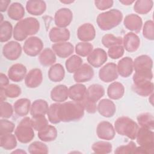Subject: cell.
I'll use <instances>...</instances> for the list:
<instances>
[{
  "mask_svg": "<svg viewBox=\"0 0 154 154\" xmlns=\"http://www.w3.org/2000/svg\"><path fill=\"white\" fill-rule=\"evenodd\" d=\"M84 108L81 102L69 101L52 103L47 112L48 120L52 124L75 122L84 115Z\"/></svg>",
  "mask_w": 154,
  "mask_h": 154,
  "instance_id": "1",
  "label": "cell"
},
{
  "mask_svg": "<svg viewBox=\"0 0 154 154\" xmlns=\"http://www.w3.org/2000/svg\"><path fill=\"white\" fill-rule=\"evenodd\" d=\"M40 29L38 20L32 17H28L19 20L13 29V37L18 42H22L29 35L37 34Z\"/></svg>",
  "mask_w": 154,
  "mask_h": 154,
  "instance_id": "2",
  "label": "cell"
},
{
  "mask_svg": "<svg viewBox=\"0 0 154 154\" xmlns=\"http://www.w3.org/2000/svg\"><path fill=\"white\" fill-rule=\"evenodd\" d=\"M123 19V14L118 9H111L100 13L96 22L101 30L108 31L118 26Z\"/></svg>",
  "mask_w": 154,
  "mask_h": 154,
  "instance_id": "3",
  "label": "cell"
},
{
  "mask_svg": "<svg viewBox=\"0 0 154 154\" xmlns=\"http://www.w3.org/2000/svg\"><path fill=\"white\" fill-rule=\"evenodd\" d=\"M114 129L120 135L125 136L131 140H135L139 129L138 125L132 119L122 116L114 122Z\"/></svg>",
  "mask_w": 154,
  "mask_h": 154,
  "instance_id": "4",
  "label": "cell"
},
{
  "mask_svg": "<svg viewBox=\"0 0 154 154\" xmlns=\"http://www.w3.org/2000/svg\"><path fill=\"white\" fill-rule=\"evenodd\" d=\"M34 129L31 125V118L25 117L21 120L14 131L17 140L21 143H28L34 138Z\"/></svg>",
  "mask_w": 154,
  "mask_h": 154,
  "instance_id": "5",
  "label": "cell"
},
{
  "mask_svg": "<svg viewBox=\"0 0 154 154\" xmlns=\"http://www.w3.org/2000/svg\"><path fill=\"white\" fill-rule=\"evenodd\" d=\"M43 43L38 37L31 36L24 42L23 50L25 54L30 57H35L43 51Z\"/></svg>",
  "mask_w": 154,
  "mask_h": 154,
  "instance_id": "6",
  "label": "cell"
},
{
  "mask_svg": "<svg viewBox=\"0 0 154 154\" xmlns=\"http://www.w3.org/2000/svg\"><path fill=\"white\" fill-rule=\"evenodd\" d=\"M117 64L108 63L102 67L99 71V78L104 82H111L118 78Z\"/></svg>",
  "mask_w": 154,
  "mask_h": 154,
  "instance_id": "7",
  "label": "cell"
},
{
  "mask_svg": "<svg viewBox=\"0 0 154 154\" xmlns=\"http://www.w3.org/2000/svg\"><path fill=\"white\" fill-rule=\"evenodd\" d=\"M73 20V13L67 8L58 10L54 15V22L57 27L66 28Z\"/></svg>",
  "mask_w": 154,
  "mask_h": 154,
  "instance_id": "8",
  "label": "cell"
},
{
  "mask_svg": "<svg viewBox=\"0 0 154 154\" xmlns=\"http://www.w3.org/2000/svg\"><path fill=\"white\" fill-rule=\"evenodd\" d=\"M21 54L22 47L17 42L10 41L3 46L2 54L7 60L11 61L16 60L20 57Z\"/></svg>",
  "mask_w": 154,
  "mask_h": 154,
  "instance_id": "9",
  "label": "cell"
},
{
  "mask_svg": "<svg viewBox=\"0 0 154 154\" xmlns=\"http://www.w3.org/2000/svg\"><path fill=\"white\" fill-rule=\"evenodd\" d=\"M107 60V53L105 50L100 48L93 49L87 57V61L88 64L91 66L96 68L102 66L106 63Z\"/></svg>",
  "mask_w": 154,
  "mask_h": 154,
  "instance_id": "10",
  "label": "cell"
},
{
  "mask_svg": "<svg viewBox=\"0 0 154 154\" xmlns=\"http://www.w3.org/2000/svg\"><path fill=\"white\" fill-rule=\"evenodd\" d=\"M96 134L99 138L109 141L114 138L116 135V131L110 122L102 121L97 126Z\"/></svg>",
  "mask_w": 154,
  "mask_h": 154,
  "instance_id": "11",
  "label": "cell"
},
{
  "mask_svg": "<svg viewBox=\"0 0 154 154\" xmlns=\"http://www.w3.org/2000/svg\"><path fill=\"white\" fill-rule=\"evenodd\" d=\"M94 76V70L90 64H83L74 73L73 79L77 83H82L90 81Z\"/></svg>",
  "mask_w": 154,
  "mask_h": 154,
  "instance_id": "12",
  "label": "cell"
},
{
  "mask_svg": "<svg viewBox=\"0 0 154 154\" xmlns=\"http://www.w3.org/2000/svg\"><path fill=\"white\" fill-rule=\"evenodd\" d=\"M77 37L79 40L83 42L92 41L96 37V30L94 26L90 23L81 25L78 28Z\"/></svg>",
  "mask_w": 154,
  "mask_h": 154,
  "instance_id": "13",
  "label": "cell"
},
{
  "mask_svg": "<svg viewBox=\"0 0 154 154\" xmlns=\"http://www.w3.org/2000/svg\"><path fill=\"white\" fill-rule=\"evenodd\" d=\"M43 81V75L41 70L38 68L29 71L25 78V84L28 88H35L40 85Z\"/></svg>",
  "mask_w": 154,
  "mask_h": 154,
  "instance_id": "14",
  "label": "cell"
},
{
  "mask_svg": "<svg viewBox=\"0 0 154 154\" xmlns=\"http://www.w3.org/2000/svg\"><path fill=\"white\" fill-rule=\"evenodd\" d=\"M135 139L139 146L154 145V133L153 130L143 127L139 128Z\"/></svg>",
  "mask_w": 154,
  "mask_h": 154,
  "instance_id": "15",
  "label": "cell"
},
{
  "mask_svg": "<svg viewBox=\"0 0 154 154\" xmlns=\"http://www.w3.org/2000/svg\"><path fill=\"white\" fill-rule=\"evenodd\" d=\"M97 111L103 117L109 118L112 117L116 112V106L110 99H103L97 105Z\"/></svg>",
  "mask_w": 154,
  "mask_h": 154,
  "instance_id": "16",
  "label": "cell"
},
{
  "mask_svg": "<svg viewBox=\"0 0 154 154\" xmlns=\"http://www.w3.org/2000/svg\"><path fill=\"white\" fill-rule=\"evenodd\" d=\"M52 49L58 57L61 58H67L74 51L73 45L68 42L55 43L52 45Z\"/></svg>",
  "mask_w": 154,
  "mask_h": 154,
  "instance_id": "17",
  "label": "cell"
},
{
  "mask_svg": "<svg viewBox=\"0 0 154 154\" xmlns=\"http://www.w3.org/2000/svg\"><path fill=\"white\" fill-rule=\"evenodd\" d=\"M124 26L126 29L131 31L138 33L140 32L142 26V19L136 14H129L125 16L123 20Z\"/></svg>",
  "mask_w": 154,
  "mask_h": 154,
  "instance_id": "18",
  "label": "cell"
},
{
  "mask_svg": "<svg viewBox=\"0 0 154 154\" xmlns=\"http://www.w3.org/2000/svg\"><path fill=\"white\" fill-rule=\"evenodd\" d=\"M27 69L26 67L20 63L12 65L8 70V78L13 81L19 82L22 81L26 76Z\"/></svg>",
  "mask_w": 154,
  "mask_h": 154,
  "instance_id": "19",
  "label": "cell"
},
{
  "mask_svg": "<svg viewBox=\"0 0 154 154\" xmlns=\"http://www.w3.org/2000/svg\"><path fill=\"white\" fill-rule=\"evenodd\" d=\"M123 46L129 52H134L138 50L140 45L139 37L132 32H128L123 38Z\"/></svg>",
  "mask_w": 154,
  "mask_h": 154,
  "instance_id": "20",
  "label": "cell"
},
{
  "mask_svg": "<svg viewBox=\"0 0 154 154\" xmlns=\"http://www.w3.org/2000/svg\"><path fill=\"white\" fill-rule=\"evenodd\" d=\"M70 31L66 28L53 27L49 32L50 40L54 43L67 42L70 38Z\"/></svg>",
  "mask_w": 154,
  "mask_h": 154,
  "instance_id": "21",
  "label": "cell"
},
{
  "mask_svg": "<svg viewBox=\"0 0 154 154\" xmlns=\"http://www.w3.org/2000/svg\"><path fill=\"white\" fill-rule=\"evenodd\" d=\"M104 94L105 89L103 87L98 84H94L87 88L84 98L94 103H97Z\"/></svg>",
  "mask_w": 154,
  "mask_h": 154,
  "instance_id": "22",
  "label": "cell"
},
{
  "mask_svg": "<svg viewBox=\"0 0 154 154\" xmlns=\"http://www.w3.org/2000/svg\"><path fill=\"white\" fill-rule=\"evenodd\" d=\"M132 88L137 94L143 97H147L153 93L154 85L151 81H144L134 82Z\"/></svg>",
  "mask_w": 154,
  "mask_h": 154,
  "instance_id": "23",
  "label": "cell"
},
{
  "mask_svg": "<svg viewBox=\"0 0 154 154\" xmlns=\"http://www.w3.org/2000/svg\"><path fill=\"white\" fill-rule=\"evenodd\" d=\"M117 72L119 75L123 78H128L131 76L133 72V60L129 57L122 58L117 65Z\"/></svg>",
  "mask_w": 154,
  "mask_h": 154,
  "instance_id": "24",
  "label": "cell"
},
{
  "mask_svg": "<svg viewBox=\"0 0 154 154\" xmlns=\"http://www.w3.org/2000/svg\"><path fill=\"white\" fill-rule=\"evenodd\" d=\"M26 10L31 15L40 16L45 12L46 4L42 0H29L26 4Z\"/></svg>",
  "mask_w": 154,
  "mask_h": 154,
  "instance_id": "25",
  "label": "cell"
},
{
  "mask_svg": "<svg viewBox=\"0 0 154 154\" xmlns=\"http://www.w3.org/2000/svg\"><path fill=\"white\" fill-rule=\"evenodd\" d=\"M50 96L51 99L55 102H64L69 97V88L63 84L56 85L52 89Z\"/></svg>",
  "mask_w": 154,
  "mask_h": 154,
  "instance_id": "26",
  "label": "cell"
},
{
  "mask_svg": "<svg viewBox=\"0 0 154 154\" xmlns=\"http://www.w3.org/2000/svg\"><path fill=\"white\" fill-rule=\"evenodd\" d=\"M133 66L135 72L152 70L153 60L150 57L147 55H141L135 58L133 61Z\"/></svg>",
  "mask_w": 154,
  "mask_h": 154,
  "instance_id": "27",
  "label": "cell"
},
{
  "mask_svg": "<svg viewBox=\"0 0 154 154\" xmlns=\"http://www.w3.org/2000/svg\"><path fill=\"white\" fill-rule=\"evenodd\" d=\"M87 88L81 83H77L69 88V97L73 101L81 102L85 96Z\"/></svg>",
  "mask_w": 154,
  "mask_h": 154,
  "instance_id": "28",
  "label": "cell"
},
{
  "mask_svg": "<svg viewBox=\"0 0 154 154\" xmlns=\"http://www.w3.org/2000/svg\"><path fill=\"white\" fill-rule=\"evenodd\" d=\"M49 109L48 102L43 99H37L34 100L30 108V114L32 117L45 116Z\"/></svg>",
  "mask_w": 154,
  "mask_h": 154,
  "instance_id": "29",
  "label": "cell"
},
{
  "mask_svg": "<svg viewBox=\"0 0 154 154\" xmlns=\"http://www.w3.org/2000/svg\"><path fill=\"white\" fill-rule=\"evenodd\" d=\"M125 94V87L119 82L111 83L107 88V95L111 99L119 100L122 98Z\"/></svg>",
  "mask_w": 154,
  "mask_h": 154,
  "instance_id": "30",
  "label": "cell"
},
{
  "mask_svg": "<svg viewBox=\"0 0 154 154\" xmlns=\"http://www.w3.org/2000/svg\"><path fill=\"white\" fill-rule=\"evenodd\" d=\"M13 108L18 116L25 117L30 111L31 101L27 98L19 99L14 102Z\"/></svg>",
  "mask_w": 154,
  "mask_h": 154,
  "instance_id": "31",
  "label": "cell"
},
{
  "mask_svg": "<svg viewBox=\"0 0 154 154\" xmlns=\"http://www.w3.org/2000/svg\"><path fill=\"white\" fill-rule=\"evenodd\" d=\"M65 76V70L63 66L60 63H56L51 66L48 71L49 79L54 82L63 80Z\"/></svg>",
  "mask_w": 154,
  "mask_h": 154,
  "instance_id": "32",
  "label": "cell"
},
{
  "mask_svg": "<svg viewBox=\"0 0 154 154\" xmlns=\"http://www.w3.org/2000/svg\"><path fill=\"white\" fill-rule=\"evenodd\" d=\"M7 14L11 19L19 21L22 19L25 15L24 7L19 2H13L7 10Z\"/></svg>",
  "mask_w": 154,
  "mask_h": 154,
  "instance_id": "33",
  "label": "cell"
},
{
  "mask_svg": "<svg viewBox=\"0 0 154 154\" xmlns=\"http://www.w3.org/2000/svg\"><path fill=\"white\" fill-rule=\"evenodd\" d=\"M38 60L41 65L43 66H51L56 61V55L52 49L45 48L39 54Z\"/></svg>",
  "mask_w": 154,
  "mask_h": 154,
  "instance_id": "34",
  "label": "cell"
},
{
  "mask_svg": "<svg viewBox=\"0 0 154 154\" xmlns=\"http://www.w3.org/2000/svg\"><path fill=\"white\" fill-rule=\"evenodd\" d=\"M37 136L43 142L52 141L57 137V130L55 126L48 125L45 128L38 132Z\"/></svg>",
  "mask_w": 154,
  "mask_h": 154,
  "instance_id": "35",
  "label": "cell"
},
{
  "mask_svg": "<svg viewBox=\"0 0 154 154\" xmlns=\"http://www.w3.org/2000/svg\"><path fill=\"white\" fill-rule=\"evenodd\" d=\"M134 10L140 14H146L153 8V1L152 0H137L135 1Z\"/></svg>",
  "mask_w": 154,
  "mask_h": 154,
  "instance_id": "36",
  "label": "cell"
},
{
  "mask_svg": "<svg viewBox=\"0 0 154 154\" xmlns=\"http://www.w3.org/2000/svg\"><path fill=\"white\" fill-rule=\"evenodd\" d=\"M0 146L5 150L14 149L17 146V138L11 133L0 136Z\"/></svg>",
  "mask_w": 154,
  "mask_h": 154,
  "instance_id": "37",
  "label": "cell"
},
{
  "mask_svg": "<svg viewBox=\"0 0 154 154\" xmlns=\"http://www.w3.org/2000/svg\"><path fill=\"white\" fill-rule=\"evenodd\" d=\"M82 59L78 55H73L69 57L65 63L67 71L70 73H75L82 64Z\"/></svg>",
  "mask_w": 154,
  "mask_h": 154,
  "instance_id": "38",
  "label": "cell"
},
{
  "mask_svg": "<svg viewBox=\"0 0 154 154\" xmlns=\"http://www.w3.org/2000/svg\"><path fill=\"white\" fill-rule=\"evenodd\" d=\"M13 29L11 23L7 20L1 23L0 25V42H7L12 37Z\"/></svg>",
  "mask_w": 154,
  "mask_h": 154,
  "instance_id": "39",
  "label": "cell"
},
{
  "mask_svg": "<svg viewBox=\"0 0 154 154\" xmlns=\"http://www.w3.org/2000/svg\"><path fill=\"white\" fill-rule=\"evenodd\" d=\"M137 122L140 127L146 128L150 130L154 128V117L152 114L143 112L139 114L137 117Z\"/></svg>",
  "mask_w": 154,
  "mask_h": 154,
  "instance_id": "40",
  "label": "cell"
},
{
  "mask_svg": "<svg viewBox=\"0 0 154 154\" xmlns=\"http://www.w3.org/2000/svg\"><path fill=\"white\" fill-rule=\"evenodd\" d=\"M91 149L94 153L97 154H107L112 151V144L105 141H99L94 143Z\"/></svg>",
  "mask_w": 154,
  "mask_h": 154,
  "instance_id": "41",
  "label": "cell"
},
{
  "mask_svg": "<svg viewBox=\"0 0 154 154\" xmlns=\"http://www.w3.org/2000/svg\"><path fill=\"white\" fill-rule=\"evenodd\" d=\"M102 43L106 48L122 45L123 43V38L121 37H116L111 34H106L102 38Z\"/></svg>",
  "mask_w": 154,
  "mask_h": 154,
  "instance_id": "42",
  "label": "cell"
},
{
  "mask_svg": "<svg viewBox=\"0 0 154 154\" xmlns=\"http://www.w3.org/2000/svg\"><path fill=\"white\" fill-rule=\"evenodd\" d=\"M28 150L31 154H43L49 152L48 146L44 143L38 141L31 143L28 147Z\"/></svg>",
  "mask_w": 154,
  "mask_h": 154,
  "instance_id": "43",
  "label": "cell"
},
{
  "mask_svg": "<svg viewBox=\"0 0 154 154\" xmlns=\"http://www.w3.org/2000/svg\"><path fill=\"white\" fill-rule=\"evenodd\" d=\"M75 52L78 56L85 57L88 56L93 50V46L89 42H79L75 48Z\"/></svg>",
  "mask_w": 154,
  "mask_h": 154,
  "instance_id": "44",
  "label": "cell"
},
{
  "mask_svg": "<svg viewBox=\"0 0 154 154\" xmlns=\"http://www.w3.org/2000/svg\"><path fill=\"white\" fill-rule=\"evenodd\" d=\"M31 125L33 129L36 131H40L45 128L49 124L48 120L45 116L32 117L31 119Z\"/></svg>",
  "mask_w": 154,
  "mask_h": 154,
  "instance_id": "45",
  "label": "cell"
},
{
  "mask_svg": "<svg viewBox=\"0 0 154 154\" xmlns=\"http://www.w3.org/2000/svg\"><path fill=\"white\" fill-rule=\"evenodd\" d=\"M152 70L135 71L133 75L132 80L134 82H141L144 81H151L153 78Z\"/></svg>",
  "mask_w": 154,
  "mask_h": 154,
  "instance_id": "46",
  "label": "cell"
},
{
  "mask_svg": "<svg viewBox=\"0 0 154 154\" xmlns=\"http://www.w3.org/2000/svg\"><path fill=\"white\" fill-rule=\"evenodd\" d=\"M2 88H3L7 97L16 98L19 96L22 93L20 87L14 84H8L7 86Z\"/></svg>",
  "mask_w": 154,
  "mask_h": 154,
  "instance_id": "47",
  "label": "cell"
},
{
  "mask_svg": "<svg viewBox=\"0 0 154 154\" xmlns=\"http://www.w3.org/2000/svg\"><path fill=\"white\" fill-rule=\"evenodd\" d=\"M14 108L12 105L5 101L0 103V117L1 119H9L13 114Z\"/></svg>",
  "mask_w": 154,
  "mask_h": 154,
  "instance_id": "48",
  "label": "cell"
},
{
  "mask_svg": "<svg viewBox=\"0 0 154 154\" xmlns=\"http://www.w3.org/2000/svg\"><path fill=\"white\" fill-rule=\"evenodd\" d=\"M143 35L149 40H154V23L152 20H147L143 28Z\"/></svg>",
  "mask_w": 154,
  "mask_h": 154,
  "instance_id": "49",
  "label": "cell"
},
{
  "mask_svg": "<svg viewBox=\"0 0 154 154\" xmlns=\"http://www.w3.org/2000/svg\"><path fill=\"white\" fill-rule=\"evenodd\" d=\"M15 128V125L6 119L0 120V136L12 133Z\"/></svg>",
  "mask_w": 154,
  "mask_h": 154,
  "instance_id": "50",
  "label": "cell"
},
{
  "mask_svg": "<svg viewBox=\"0 0 154 154\" xmlns=\"http://www.w3.org/2000/svg\"><path fill=\"white\" fill-rule=\"evenodd\" d=\"M125 52V49L122 45H117L108 48V55L112 59L116 60L121 58Z\"/></svg>",
  "mask_w": 154,
  "mask_h": 154,
  "instance_id": "51",
  "label": "cell"
},
{
  "mask_svg": "<svg viewBox=\"0 0 154 154\" xmlns=\"http://www.w3.org/2000/svg\"><path fill=\"white\" fill-rule=\"evenodd\" d=\"M137 146L134 141H130L126 145H122L116 148L114 151L115 153L117 154H126V153H134Z\"/></svg>",
  "mask_w": 154,
  "mask_h": 154,
  "instance_id": "52",
  "label": "cell"
},
{
  "mask_svg": "<svg viewBox=\"0 0 154 154\" xmlns=\"http://www.w3.org/2000/svg\"><path fill=\"white\" fill-rule=\"evenodd\" d=\"M112 0H96L94 1L96 7L99 10H105L110 8L113 5Z\"/></svg>",
  "mask_w": 154,
  "mask_h": 154,
  "instance_id": "53",
  "label": "cell"
},
{
  "mask_svg": "<svg viewBox=\"0 0 154 154\" xmlns=\"http://www.w3.org/2000/svg\"><path fill=\"white\" fill-rule=\"evenodd\" d=\"M81 103L84 108V109L90 114H94L97 111V103L91 102L85 98H84Z\"/></svg>",
  "mask_w": 154,
  "mask_h": 154,
  "instance_id": "54",
  "label": "cell"
},
{
  "mask_svg": "<svg viewBox=\"0 0 154 154\" xmlns=\"http://www.w3.org/2000/svg\"><path fill=\"white\" fill-rule=\"evenodd\" d=\"M154 152V145L150 146H137L134 153L140 154H152Z\"/></svg>",
  "mask_w": 154,
  "mask_h": 154,
  "instance_id": "55",
  "label": "cell"
},
{
  "mask_svg": "<svg viewBox=\"0 0 154 154\" xmlns=\"http://www.w3.org/2000/svg\"><path fill=\"white\" fill-rule=\"evenodd\" d=\"M9 84V78L5 74H0V88H4Z\"/></svg>",
  "mask_w": 154,
  "mask_h": 154,
  "instance_id": "56",
  "label": "cell"
},
{
  "mask_svg": "<svg viewBox=\"0 0 154 154\" xmlns=\"http://www.w3.org/2000/svg\"><path fill=\"white\" fill-rule=\"evenodd\" d=\"M10 2V0H0V11L1 12H5L8 10Z\"/></svg>",
  "mask_w": 154,
  "mask_h": 154,
  "instance_id": "57",
  "label": "cell"
},
{
  "mask_svg": "<svg viewBox=\"0 0 154 154\" xmlns=\"http://www.w3.org/2000/svg\"><path fill=\"white\" fill-rule=\"evenodd\" d=\"M6 98H7V96H6V95H5L4 91L3 88H0V99H1V102L5 101Z\"/></svg>",
  "mask_w": 154,
  "mask_h": 154,
  "instance_id": "58",
  "label": "cell"
},
{
  "mask_svg": "<svg viewBox=\"0 0 154 154\" xmlns=\"http://www.w3.org/2000/svg\"><path fill=\"white\" fill-rule=\"evenodd\" d=\"M119 2L125 5H129L135 2V1L131 0H120Z\"/></svg>",
  "mask_w": 154,
  "mask_h": 154,
  "instance_id": "59",
  "label": "cell"
},
{
  "mask_svg": "<svg viewBox=\"0 0 154 154\" xmlns=\"http://www.w3.org/2000/svg\"><path fill=\"white\" fill-rule=\"evenodd\" d=\"M11 153H26V152L25 150H23L22 149H17L16 150H14L11 152Z\"/></svg>",
  "mask_w": 154,
  "mask_h": 154,
  "instance_id": "60",
  "label": "cell"
},
{
  "mask_svg": "<svg viewBox=\"0 0 154 154\" xmlns=\"http://www.w3.org/2000/svg\"><path fill=\"white\" fill-rule=\"evenodd\" d=\"M60 2L63 4H70L71 3L74 2V1H67V0H63V1H60Z\"/></svg>",
  "mask_w": 154,
  "mask_h": 154,
  "instance_id": "61",
  "label": "cell"
}]
</instances>
